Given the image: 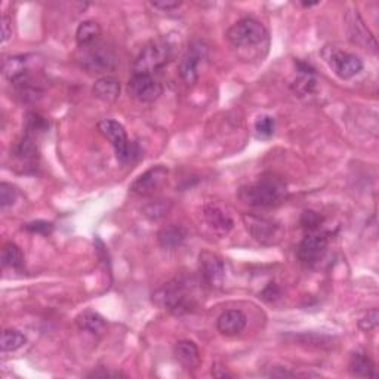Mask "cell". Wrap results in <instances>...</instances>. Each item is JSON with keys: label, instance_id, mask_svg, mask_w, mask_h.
<instances>
[{"label": "cell", "instance_id": "6da1fadb", "mask_svg": "<svg viewBox=\"0 0 379 379\" xmlns=\"http://www.w3.org/2000/svg\"><path fill=\"white\" fill-rule=\"evenodd\" d=\"M239 199L252 208H276L288 199V188L274 175H264L257 182L241 187Z\"/></svg>", "mask_w": 379, "mask_h": 379}, {"label": "cell", "instance_id": "7a4b0ae2", "mask_svg": "<svg viewBox=\"0 0 379 379\" xmlns=\"http://www.w3.org/2000/svg\"><path fill=\"white\" fill-rule=\"evenodd\" d=\"M193 289L194 288L190 280H173L155 290L153 294V303L177 316L191 313L197 307L196 295H194Z\"/></svg>", "mask_w": 379, "mask_h": 379}, {"label": "cell", "instance_id": "3957f363", "mask_svg": "<svg viewBox=\"0 0 379 379\" xmlns=\"http://www.w3.org/2000/svg\"><path fill=\"white\" fill-rule=\"evenodd\" d=\"M171 56L172 47L166 41H163V39L151 41L142 47V51L132 65V72L133 74L153 76L154 72H159L169 63Z\"/></svg>", "mask_w": 379, "mask_h": 379}, {"label": "cell", "instance_id": "277c9868", "mask_svg": "<svg viewBox=\"0 0 379 379\" xmlns=\"http://www.w3.org/2000/svg\"><path fill=\"white\" fill-rule=\"evenodd\" d=\"M77 61L85 70L92 73H109L116 69L118 58L114 52L104 43L95 42L92 45L82 46L77 54Z\"/></svg>", "mask_w": 379, "mask_h": 379}, {"label": "cell", "instance_id": "5b68a950", "mask_svg": "<svg viewBox=\"0 0 379 379\" xmlns=\"http://www.w3.org/2000/svg\"><path fill=\"white\" fill-rule=\"evenodd\" d=\"M98 131L102 137H105L111 142L116 155H118V159L122 163L133 162L135 158H138L140 155L137 145L129 142L128 135H126L124 128L119 122L111 119H104L98 122Z\"/></svg>", "mask_w": 379, "mask_h": 379}, {"label": "cell", "instance_id": "8992f818", "mask_svg": "<svg viewBox=\"0 0 379 379\" xmlns=\"http://www.w3.org/2000/svg\"><path fill=\"white\" fill-rule=\"evenodd\" d=\"M227 39L235 47H252L264 43L268 33L264 24L254 18H245L228 28Z\"/></svg>", "mask_w": 379, "mask_h": 379}, {"label": "cell", "instance_id": "52a82bcc", "mask_svg": "<svg viewBox=\"0 0 379 379\" xmlns=\"http://www.w3.org/2000/svg\"><path fill=\"white\" fill-rule=\"evenodd\" d=\"M243 221H245V226L250 232V236L259 241L261 245H276V243L280 241L281 236H283V230L273 219L245 213Z\"/></svg>", "mask_w": 379, "mask_h": 379}, {"label": "cell", "instance_id": "ba28073f", "mask_svg": "<svg viewBox=\"0 0 379 379\" xmlns=\"http://www.w3.org/2000/svg\"><path fill=\"white\" fill-rule=\"evenodd\" d=\"M208 58V46L202 41H194L180 63V74L184 83L193 86L199 80L200 65Z\"/></svg>", "mask_w": 379, "mask_h": 379}, {"label": "cell", "instance_id": "9c48e42d", "mask_svg": "<svg viewBox=\"0 0 379 379\" xmlns=\"http://www.w3.org/2000/svg\"><path fill=\"white\" fill-rule=\"evenodd\" d=\"M323 56L326 63L330 65V69L343 80L351 79V77L357 76L363 70V61L354 54L326 47L323 51Z\"/></svg>", "mask_w": 379, "mask_h": 379}, {"label": "cell", "instance_id": "30bf717a", "mask_svg": "<svg viewBox=\"0 0 379 379\" xmlns=\"http://www.w3.org/2000/svg\"><path fill=\"white\" fill-rule=\"evenodd\" d=\"M199 271L202 280L212 289H221L226 280V266L222 258L213 252L203 250L199 255Z\"/></svg>", "mask_w": 379, "mask_h": 379}, {"label": "cell", "instance_id": "8fae6325", "mask_svg": "<svg viewBox=\"0 0 379 379\" xmlns=\"http://www.w3.org/2000/svg\"><path fill=\"white\" fill-rule=\"evenodd\" d=\"M169 171L164 166H154L145 171L142 175L135 180L131 186V191L137 196L149 197L158 191H160L168 182Z\"/></svg>", "mask_w": 379, "mask_h": 379}, {"label": "cell", "instance_id": "7c38bea8", "mask_svg": "<svg viewBox=\"0 0 379 379\" xmlns=\"http://www.w3.org/2000/svg\"><path fill=\"white\" fill-rule=\"evenodd\" d=\"M128 94L138 102H154L163 94V86L149 74H133L128 82Z\"/></svg>", "mask_w": 379, "mask_h": 379}, {"label": "cell", "instance_id": "4fadbf2b", "mask_svg": "<svg viewBox=\"0 0 379 379\" xmlns=\"http://www.w3.org/2000/svg\"><path fill=\"white\" fill-rule=\"evenodd\" d=\"M345 21H347V30H348V37L353 43L358 45L366 51H378V43L375 41L373 34L369 32V28L363 23L362 17L357 14V11H351L345 15Z\"/></svg>", "mask_w": 379, "mask_h": 379}, {"label": "cell", "instance_id": "5bb4252c", "mask_svg": "<svg viewBox=\"0 0 379 379\" xmlns=\"http://www.w3.org/2000/svg\"><path fill=\"white\" fill-rule=\"evenodd\" d=\"M329 245L326 235H310L299 243L296 255L304 266H314L323 258Z\"/></svg>", "mask_w": 379, "mask_h": 379}, {"label": "cell", "instance_id": "9a60e30c", "mask_svg": "<svg viewBox=\"0 0 379 379\" xmlns=\"http://www.w3.org/2000/svg\"><path fill=\"white\" fill-rule=\"evenodd\" d=\"M34 63L36 56L33 55H15L6 58L3 61V73L6 79L12 85L27 79L32 76Z\"/></svg>", "mask_w": 379, "mask_h": 379}, {"label": "cell", "instance_id": "2e32d148", "mask_svg": "<svg viewBox=\"0 0 379 379\" xmlns=\"http://www.w3.org/2000/svg\"><path fill=\"white\" fill-rule=\"evenodd\" d=\"M248 317L240 310H227L217 320V329L221 335L236 336L245 330Z\"/></svg>", "mask_w": 379, "mask_h": 379}, {"label": "cell", "instance_id": "e0dca14e", "mask_svg": "<svg viewBox=\"0 0 379 379\" xmlns=\"http://www.w3.org/2000/svg\"><path fill=\"white\" fill-rule=\"evenodd\" d=\"M203 217H205L208 226L219 232V235H227L232 226H235L228 213L217 205H206L203 208Z\"/></svg>", "mask_w": 379, "mask_h": 379}, {"label": "cell", "instance_id": "ac0fdd59", "mask_svg": "<svg viewBox=\"0 0 379 379\" xmlns=\"http://www.w3.org/2000/svg\"><path fill=\"white\" fill-rule=\"evenodd\" d=\"M173 356L177 362L186 369H196L200 362V353L197 345L188 339L177 343L173 348Z\"/></svg>", "mask_w": 379, "mask_h": 379}, {"label": "cell", "instance_id": "d6986e66", "mask_svg": "<svg viewBox=\"0 0 379 379\" xmlns=\"http://www.w3.org/2000/svg\"><path fill=\"white\" fill-rule=\"evenodd\" d=\"M92 94L104 102H114L120 96V82L113 76H104L94 83Z\"/></svg>", "mask_w": 379, "mask_h": 379}, {"label": "cell", "instance_id": "ffe728a7", "mask_svg": "<svg viewBox=\"0 0 379 379\" xmlns=\"http://www.w3.org/2000/svg\"><path fill=\"white\" fill-rule=\"evenodd\" d=\"M186 239H187V230L175 224L163 227L158 235L159 245L163 249H177L182 245L184 241H186Z\"/></svg>", "mask_w": 379, "mask_h": 379}, {"label": "cell", "instance_id": "44dd1931", "mask_svg": "<svg viewBox=\"0 0 379 379\" xmlns=\"http://www.w3.org/2000/svg\"><path fill=\"white\" fill-rule=\"evenodd\" d=\"M348 371L356 378H375V363L366 353H354L349 358Z\"/></svg>", "mask_w": 379, "mask_h": 379}, {"label": "cell", "instance_id": "7402d4cb", "mask_svg": "<svg viewBox=\"0 0 379 379\" xmlns=\"http://www.w3.org/2000/svg\"><path fill=\"white\" fill-rule=\"evenodd\" d=\"M76 325L79 326V329L86 330V332L94 334V335H100L105 330V320L101 314L95 313L92 310H86L83 313L76 317Z\"/></svg>", "mask_w": 379, "mask_h": 379}, {"label": "cell", "instance_id": "603a6c76", "mask_svg": "<svg viewBox=\"0 0 379 379\" xmlns=\"http://www.w3.org/2000/svg\"><path fill=\"white\" fill-rule=\"evenodd\" d=\"M101 36V27L95 21H83L76 30V42L80 47L98 42Z\"/></svg>", "mask_w": 379, "mask_h": 379}, {"label": "cell", "instance_id": "cb8c5ba5", "mask_svg": "<svg viewBox=\"0 0 379 379\" xmlns=\"http://www.w3.org/2000/svg\"><path fill=\"white\" fill-rule=\"evenodd\" d=\"M37 145L34 142V137L30 133H25L24 137L19 140L14 149L15 158L21 162H34L37 158Z\"/></svg>", "mask_w": 379, "mask_h": 379}, {"label": "cell", "instance_id": "d4e9b609", "mask_svg": "<svg viewBox=\"0 0 379 379\" xmlns=\"http://www.w3.org/2000/svg\"><path fill=\"white\" fill-rule=\"evenodd\" d=\"M2 266L5 268L19 270L24 266V255L15 243L8 241L2 249Z\"/></svg>", "mask_w": 379, "mask_h": 379}, {"label": "cell", "instance_id": "484cf974", "mask_svg": "<svg viewBox=\"0 0 379 379\" xmlns=\"http://www.w3.org/2000/svg\"><path fill=\"white\" fill-rule=\"evenodd\" d=\"M25 343H27V338L19 332V330L5 329L2 332V341H0V345H2V351L11 353V351H17V349L21 348Z\"/></svg>", "mask_w": 379, "mask_h": 379}, {"label": "cell", "instance_id": "4316f807", "mask_svg": "<svg viewBox=\"0 0 379 379\" xmlns=\"http://www.w3.org/2000/svg\"><path fill=\"white\" fill-rule=\"evenodd\" d=\"M172 205L171 202L168 200H155V202H151L149 203L147 206L144 208V215L147 217L151 221H158V219H162L163 217L168 215V212L171 210Z\"/></svg>", "mask_w": 379, "mask_h": 379}, {"label": "cell", "instance_id": "83f0119b", "mask_svg": "<svg viewBox=\"0 0 379 379\" xmlns=\"http://www.w3.org/2000/svg\"><path fill=\"white\" fill-rule=\"evenodd\" d=\"M50 128V123L43 118V116L37 114V113H28L25 118V133L34 135L45 132Z\"/></svg>", "mask_w": 379, "mask_h": 379}, {"label": "cell", "instance_id": "f1b7e54d", "mask_svg": "<svg viewBox=\"0 0 379 379\" xmlns=\"http://www.w3.org/2000/svg\"><path fill=\"white\" fill-rule=\"evenodd\" d=\"M276 129V120L271 116H261V118L257 119L255 122V131L258 133V137L261 138H270L273 137Z\"/></svg>", "mask_w": 379, "mask_h": 379}, {"label": "cell", "instance_id": "f546056e", "mask_svg": "<svg viewBox=\"0 0 379 379\" xmlns=\"http://www.w3.org/2000/svg\"><path fill=\"white\" fill-rule=\"evenodd\" d=\"M18 199V190L8 182L0 184V206L5 210L6 208L12 206Z\"/></svg>", "mask_w": 379, "mask_h": 379}, {"label": "cell", "instance_id": "4dcf8cb0", "mask_svg": "<svg viewBox=\"0 0 379 379\" xmlns=\"http://www.w3.org/2000/svg\"><path fill=\"white\" fill-rule=\"evenodd\" d=\"M301 226L308 231H316L323 222V217L316 210H304L301 215Z\"/></svg>", "mask_w": 379, "mask_h": 379}, {"label": "cell", "instance_id": "1f68e13d", "mask_svg": "<svg viewBox=\"0 0 379 379\" xmlns=\"http://www.w3.org/2000/svg\"><path fill=\"white\" fill-rule=\"evenodd\" d=\"M378 322H379V311L378 308H373L371 311H367V314L360 318L358 327L365 330V332H369V330H372L378 326Z\"/></svg>", "mask_w": 379, "mask_h": 379}, {"label": "cell", "instance_id": "d6a6232c", "mask_svg": "<svg viewBox=\"0 0 379 379\" xmlns=\"http://www.w3.org/2000/svg\"><path fill=\"white\" fill-rule=\"evenodd\" d=\"M280 295H281L280 288L276 283H270L264 290H262L259 298L267 301V303H273V301L280 298Z\"/></svg>", "mask_w": 379, "mask_h": 379}, {"label": "cell", "instance_id": "836d02e7", "mask_svg": "<svg viewBox=\"0 0 379 379\" xmlns=\"http://www.w3.org/2000/svg\"><path fill=\"white\" fill-rule=\"evenodd\" d=\"M24 228L30 232H42V235H46V232H50L52 230V224L46 221H33L30 224H27Z\"/></svg>", "mask_w": 379, "mask_h": 379}, {"label": "cell", "instance_id": "e575fe53", "mask_svg": "<svg viewBox=\"0 0 379 379\" xmlns=\"http://www.w3.org/2000/svg\"><path fill=\"white\" fill-rule=\"evenodd\" d=\"M12 36V21L11 18L3 15L2 17V42H6Z\"/></svg>", "mask_w": 379, "mask_h": 379}, {"label": "cell", "instance_id": "d590c367", "mask_svg": "<svg viewBox=\"0 0 379 379\" xmlns=\"http://www.w3.org/2000/svg\"><path fill=\"white\" fill-rule=\"evenodd\" d=\"M154 8L163 9V11H172V9H177L181 6V2H177V0H166V2H151Z\"/></svg>", "mask_w": 379, "mask_h": 379}, {"label": "cell", "instance_id": "8d00e7d4", "mask_svg": "<svg viewBox=\"0 0 379 379\" xmlns=\"http://www.w3.org/2000/svg\"><path fill=\"white\" fill-rule=\"evenodd\" d=\"M212 375L215 378H232V376H235L231 372H228L227 367L221 366V365H213L212 366Z\"/></svg>", "mask_w": 379, "mask_h": 379}]
</instances>
